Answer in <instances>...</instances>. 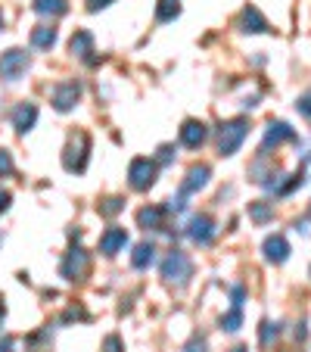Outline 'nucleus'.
<instances>
[{"instance_id": "4c0bfd02", "label": "nucleus", "mask_w": 311, "mask_h": 352, "mask_svg": "<svg viewBox=\"0 0 311 352\" xmlns=\"http://www.w3.org/2000/svg\"><path fill=\"white\" fill-rule=\"evenodd\" d=\"M0 28H3V16H0Z\"/></svg>"}, {"instance_id": "4be33fe9", "label": "nucleus", "mask_w": 311, "mask_h": 352, "mask_svg": "<svg viewBox=\"0 0 311 352\" xmlns=\"http://www.w3.org/2000/svg\"><path fill=\"white\" fill-rule=\"evenodd\" d=\"M240 324H243V309L240 306H233L227 315H221V327H224V331L233 333V331H240Z\"/></svg>"}, {"instance_id": "bb28decb", "label": "nucleus", "mask_w": 311, "mask_h": 352, "mask_svg": "<svg viewBox=\"0 0 311 352\" xmlns=\"http://www.w3.org/2000/svg\"><path fill=\"white\" fill-rule=\"evenodd\" d=\"M7 175H13V156L10 150H0V178H7Z\"/></svg>"}, {"instance_id": "f704fd0d", "label": "nucleus", "mask_w": 311, "mask_h": 352, "mask_svg": "<svg viewBox=\"0 0 311 352\" xmlns=\"http://www.w3.org/2000/svg\"><path fill=\"white\" fill-rule=\"evenodd\" d=\"M0 352H13V340H10V337H0Z\"/></svg>"}, {"instance_id": "cd10ccee", "label": "nucleus", "mask_w": 311, "mask_h": 352, "mask_svg": "<svg viewBox=\"0 0 311 352\" xmlns=\"http://www.w3.org/2000/svg\"><path fill=\"white\" fill-rule=\"evenodd\" d=\"M296 109L305 116V119H311V94H305V97L296 100Z\"/></svg>"}, {"instance_id": "c756f323", "label": "nucleus", "mask_w": 311, "mask_h": 352, "mask_svg": "<svg viewBox=\"0 0 311 352\" xmlns=\"http://www.w3.org/2000/svg\"><path fill=\"white\" fill-rule=\"evenodd\" d=\"M84 3H87V10H91V13H100V10H106L113 0H84Z\"/></svg>"}, {"instance_id": "1a4fd4ad", "label": "nucleus", "mask_w": 311, "mask_h": 352, "mask_svg": "<svg viewBox=\"0 0 311 352\" xmlns=\"http://www.w3.org/2000/svg\"><path fill=\"white\" fill-rule=\"evenodd\" d=\"M286 140H296V131H292L286 122H268L265 128V140H262V153H268V150H277L280 144H286Z\"/></svg>"}, {"instance_id": "aec40b11", "label": "nucleus", "mask_w": 311, "mask_h": 352, "mask_svg": "<svg viewBox=\"0 0 311 352\" xmlns=\"http://www.w3.org/2000/svg\"><path fill=\"white\" fill-rule=\"evenodd\" d=\"M152 259H156V246H152V243H137V246H134V256H131V265L134 268H146Z\"/></svg>"}, {"instance_id": "e433bc0d", "label": "nucleus", "mask_w": 311, "mask_h": 352, "mask_svg": "<svg viewBox=\"0 0 311 352\" xmlns=\"http://www.w3.org/2000/svg\"><path fill=\"white\" fill-rule=\"evenodd\" d=\"M0 321H3V306H0Z\"/></svg>"}, {"instance_id": "39448f33", "label": "nucleus", "mask_w": 311, "mask_h": 352, "mask_svg": "<svg viewBox=\"0 0 311 352\" xmlns=\"http://www.w3.org/2000/svg\"><path fill=\"white\" fill-rule=\"evenodd\" d=\"M28 66H32V56H28L25 50H19V47L7 50V54H0V78H3V81L22 78Z\"/></svg>"}, {"instance_id": "9b49d317", "label": "nucleus", "mask_w": 311, "mask_h": 352, "mask_svg": "<svg viewBox=\"0 0 311 352\" xmlns=\"http://www.w3.org/2000/svg\"><path fill=\"white\" fill-rule=\"evenodd\" d=\"M209 175H212L209 166H193L190 172H187V178L181 181V197H190V193L203 190V187L209 184Z\"/></svg>"}, {"instance_id": "6e6552de", "label": "nucleus", "mask_w": 311, "mask_h": 352, "mask_svg": "<svg viewBox=\"0 0 311 352\" xmlns=\"http://www.w3.org/2000/svg\"><path fill=\"white\" fill-rule=\"evenodd\" d=\"M187 237L196 246H209L215 237V221L209 219V215H193V219L187 221Z\"/></svg>"}, {"instance_id": "f03ea898", "label": "nucleus", "mask_w": 311, "mask_h": 352, "mask_svg": "<svg viewBox=\"0 0 311 352\" xmlns=\"http://www.w3.org/2000/svg\"><path fill=\"white\" fill-rule=\"evenodd\" d=\"M246 134H249V122L246 119L221 122V128H218V153L221 156H233L240 150V144L246 140Z\"/></svg>"}, {"instance_id": "7ed1b4c3", "label": "nucleus", "mask_w": 311, "mask_h": 352, "mask_svg": "<svg viewBox=\"0 0 311 352\" xmlns=\"http://www.w3.org/2000/svg\"><path fill=\"white\" fill-rule=\"evenodd\" d=\"M193 274V262L187 253H181V250H172V253L162 259V278L168 280V284H178L184 287L187 280H190Z\"/></svg>"}, {"instance_id": "a211bd4d", "label": "nucleus", "mask_w": 311, "mask_h": 352, "mask_svg": "<svg viewBox=\"0 0 311 352\" xmlns=\"http://www.w3.org/2000/svg\"><path fill=\"white\" fill-rule=\"evenodd\" d=\"M54 44H56V28H50V25L32 28V47H38V50H50Z\"/></svg>"}, {"instance_id": "7c9ffc66", "label": "nucleus", "mask_w": 311, "mask_h": 352, "mask_svg": "<svg viewBox=\"0 0 311 352\" xmlns=\"http://www.w3.org/2000/svg\"><path fill=\"white\" fill-rule=\"evenodd\" d=\"M103 352H122V340L119 337H106V343H103Z\"/></svg>"}, {"instance_id": "423d86ee", "label": "nucleus", "mask_w": 311, "mask_h": 352, "mask_svg": "<svg viewBox=\"0 0 311 352\" xmlns=\"http://www.w3.org/2000/svg\"><path fill=\"white\" fill-rule=\"evenodd\" d=\"M87 272H91V256H87L84 246L75 243L72 250L66 253V259H62V278H69V280H84Z\"/></svg>"}, {"instance_id": "4468645a", "label": "nucleus", "mask_w": 311, "mask_h": 352, "mask_svg": "<svg viewBox=\"0 0 311 352\" xmlns=\"http://www.w3.org/2000/svg\"><path fill=\"white\" fill-rule=\"evenodd\" d=\"M34 122H38V107H34V103H19V107L13 109V128L19 134L32 131Z\"/></svg>"}, {"instance_id": "412c9836", "label": "nucleus", "mask_w": 311, "mask_h": 352, "mask_svg": "<svg viewBox=\"0 0 311 352\" xmlns=\"http://www.w3.org/2000/svg\"><path fill=\"white\" fill-rule=\"evenodd\" d=\"M178 13H181V3H178V0H159V7H156V19H159V22L178 19Z\"/></svg>"}, {"instance_id": "6ab92c4d", "label": "nucleus", "mask_w": 311, "mask_h": 352, "mask_svg": "<svg viewBox=\"0 0 311 352\" xmlns=\"http://www.w3.org/2000/svg\"><path fill=\"white\" fill-rule=\"evenodd\" d=\"M32 7H34V13H41V16H66L69 13L66 0H34Z\"/></svg>"}, {"instance_id": "5701e85b", "label": "nucleus", "mask_w": 311, "mask_h": 352, "mask_svg": "<svg viewBox=\"0 0 311 352\" xmlns=\"http://www.w3.org/2000/svg\"><path fill=\"white\" fill-rule=\"evenodd\" d=\"M249 215H252V221L265 225L268 219H274V209L268 206V203H249Z\"/></svg>"}, {"instance_id": "9d476101", "label": "nucleus", "mask_w": 311, "mask_h": 352, "mask_svg": "<svg viewBox=\"0 0 311 352\" xmlns=\"http://www.w3.org/2000/svg\"><path fill=\"white\" fill-rule=\"evenodd\" d=\"M205 138H209V128L199 119H187L184 125H181V144H184L187 150H199V146L205 144Z\"/></svg>"}, {"instance_id": "b1692460", "label": "nucleus", "mask_w": 311, "mask_h": 352, "mask_svg": "<svg viewBox=\"0 0 311 352\" xmlns=\"http://www.w3.org/2000/svg\"><path fill=\"white\" fill-rule=\"evenodd\" d=\"M122 209H125V199L122 197H109L100 203V215H106V219H113V215H119Z\"/></svg>"}, {"instance_id": "72a5a7b5", "label": "nucleus", "mask_w": 311, "mask_h": 352, "mask_svg": "<svg viewBox=\"0 0 311 352\" xmlns=\"http://www.w3.org/2000/svg\"><path fill=\"white\" fill-rule=\"evenodd\" d=\"M7 209H10V190L0 187V212H7Z\"/></svg>"}, {"instance_id": "473e14b6", "label": "nucleus", "mask_w": 311, "mask_h": 352, "mask_svg": "<svg viewBox=\"0 0 311 352\" xmlns=\"http://www.w3.org/2000/svg\"><path fill=\"white\" fill-rule=\"evenodd\" d=\"M243 296H246V293H243V287H233V290H231L233 306H240V309H243Z\"/></svg>"}, {"instance_id": "20e7f679", "label": "nucleus", "mask_w": 311, "mask_h": 352, "mask_svg": "<svg viewBox=\"0 0 311 352\" xmlns=\"http://www.w3.org/2000/svg\"><path fill=\"white\" fill-rule=\"evenodd\" d=\"M156 175H159V166L152 160H146V156H137L128 166V181H131L134 190H150L156 184Z\"/></svg>"}, {"instance_id": "c85d7f7f", "label": "nucleus", "mask_w": 311, "mask_h": 352, "mask_svg": "<svg viewBox=\"0 0 311 352\" xmlns=\"http://www.w3.org/2000/svg\"><path fill=\"white\" fill-rule=\"evenodd\" d=\"M172 160H174V146L172 144H162L159 146V162L165 166V162H172Z\"/></svg>"}, {"instance_id": "f3484780", "label": "nucleus", "mask_w": 311, "mask_h": 352, "mask_svg": "<svg viewBox=\"0 0 311 352\" xmlns=\"http://www.w3.org/2000/svg\"><path fill=\"white\" fill-rule=\"evenodd\" d=\"M137 225L146 228V231H162L165 228V209L159 206H143L137 212Z\"/></svg>"}, {"instance_id": "ddd939ff", "label": "nucleus", "mask_w": 311, "mask_h": 352, "mask_svg": "<svg viewBox=\"0 0 311 352\" xmlns=\"http://www.w3.org/2000/svg\"><path fill=\"white\" fill-rule=\"evenodd\" d=\"M240 28H243L246 34H262V32H271V25H268V19L262 13H258L255 7H246L243 13H240Z\"/></svg>"}, {"instance_id": "dca6fc26", "label": "nucleus", "mask_w": 311, "mask_h": 352, "mask_svg": "<svg viewBox=\"0 0 311 352\" xmlns=\"http://www.w3.org/2000/svg\"><path fill=\"white\" fill-rule=\"evenodd\" d=\"M69 50H72L78 60H84V63H93V34L91 32H75L72 34V41H69Z\"/></svg>"}, {"instance_id": "c9c22d12", "label": "nucleus", "mask_w": 311, "mask_h": 352, "mask_svg": "<svg viewBox=\"0 0 311 352\" xmlns=\"http://www.w3.org/2000/svg\"><path fill=\"white\" fill-rule=\"evenodd\" d=\"M231 352H246V346H233V349Z\"/></svg>"}, {"instance_id": "393cba45", "label": "nucleus", "mask_w": 311, "mask_h": 352, "mask_svg": "<svg viewBox=\"0 0 311 352\" xmlns=\"http://www.w3.org/2000/svg\"><path fill=\"white\" fill-rule=\"evenodd\" d=\"M277 333H280V324L262 321V327H258V343H262V346H271V340H277Z\"/></svg>"}, {"instance_id": "a878e982", "label": "nucleus", "mask_w": 311, "mask_h": 352, "mask_svg": "<svg viewBox=\"0 0 311 352\" xmlns=\"http://www.w3.org/2000/svg\"><path fill=\"white\" fill-rule=\"evenodd\" d=\"M302 181H305V172H296V175H290V181L277 187V197H286V193H292V190H296V187H302Z\"/></svg>"}, {"instance_id": "2eb2a0df", "label": "nucleus", "mask_w": 311, "mask_h": 352, "mask_svg": "<svg viewBox=\"0 0 311 352\" xmlns=\"http://www.w3.org/2000/svg\"><path fill=\"white\" fill-rule=\"evenodd\" d=\"M125 243H128V231H125V228H109V231L100 237V253H103V256H115Z\"/></svg>"}, {"instance_id": "f8f14e48", "label": "nucleus", "mask_w": 311, "mask_h": 352, "mask_svg": "<svg viewBox=\"0 0 311 352\" xmlns=\"http://www.w3.org/2000/svg\"><path fill=\"white\" fill-rule=\"evenodd\" d=\"M262 250H265V259L274 262V265H284V262L290 259V243H286V237H280V234H271Z\"/></svg>"}, {"instance_id": "2f4dec72", "label": "nucleus", "mask_w": 311, "mask_h": 352, "mask_svg": "<svg viewBox=\"0 0 311 352\" xmlns=\"http://www.w3.org/2000/svg\"><path fill=\"white\" fill-rule=\"evenodd\" d=\"M184 352H205V340H190V343H187V349Z\"/></svg>"}, {"instance_id": "f257e3e1", "label": "nucleus", "mask_w": 311, "mask_h": 352, "mask_svg": "<svg viewBox=\"0 0 311 352\" xmlns=\"http://www.w3.org/2000/svg\"><path fill=\"white\" fill-rule=\"evenodd\" d=\"M87 153H91V138H87L84 131H75L72 138H69L66 150H62V168H66V172H84Z\"/></svg>"}, {"instance_id": "0eeeda50", "label": "nucleus", "mask_w": 311, "mask_h": 352, "mask_svg": "<svg viewBox=\"0 0 311 352\" xmlns=\"http://www.w3.org/2000/svg\"><path fill=\"white\" fill-rule=\"evenodd\" d=\"M78 97H81V85H78V81H62V85L54 87L50 103H54L56 113H69V109L78 103Z\"/></svg>"}]
</instances>
